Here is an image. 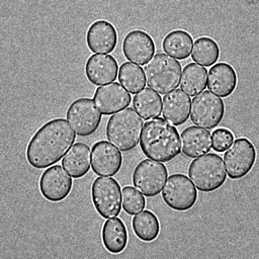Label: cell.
Listing matches in <instances>:
<instances>
[{"instance_id":"cell-1","label":"cell","mask_w":259,"mask_h":259,"mask_svg":"<svg viewBox=\"0 0 259 259\" xmlns=\"http://www.w3.org/2000/svg\"><path fill=\"white\" fill-rule=\"evenodd\" d=\"M75 132L65 118H54L42 124L26 148V160L36 169H45L59 162L75 142Z\"/></svg>"},{"instance_id":"cell-2","label":"cell","mask_w":259,"mask_h":259,"mask_svg":"<svg viewBox=\"0 0 259 259\" xmlns=\"http://www.w3.org/2000/svg\"><path fill=\"white\" fill-rule=\"evenodd\" d=\"M178 131L162 117L147 121L142 130L140 147L143 154L157 162H169L180 154Z\"/></svg>"},{"instance_id":"cell-3","label":"cell","mask_w":259,"mask_h":259,"mask_svg":"<svg viewBox=\"0 0 259 259\" xmlns=\"http://www.w3.org/2000/svg\"><path fill=\"white\" fill-rule=\"evenodd\" d=\"M143 126V118L134 108L126 107L109 117L106 138L119 151L128 152L138 146Z\"/></svg>"},{"instance_id":"cell-4","label":"cell","mask_w":259,"mask_h":259,"mask_svg":"<svg viewBox=\"0 0 259 259\" xmlns=\"http://www.w3.org/2000/svg\"><path fill=\"white\" fill-rule=\"evenodd\" d=\"M146 84L158 94H167L180 82V63L166 54L154 55L144 67Z\"/></svg>"},{"instance_id":"cell-5","label":"cell","mask_w":259,"mask_h":259,"mask_svg":"<svg viewBox=\"0 0 259 259\" xmlns=\"http://www.w3.org/2000/svg\"><path fill=\"white\" fill-rule=\"evenodd\" d=\"M188 177L198 190L211 192L219 189L227 179L223 159L218 154H204L190 163Z\"/></svg>"},{"instance_id":"cell-6","label":"cell","mask_w":259,"mask_h":259,"mask_svg":"<svg viewBox=\"0 0 259 259\" xmlns=\"http://www.w3.org/2000/svg\"><path fill=\"white\" fill-rule=\"evenodd\" d=\"M91 198L98 214L104 219L115 218L121 209V189L110 177H98L91 186Z\"/></svg>"},{"instance_id":"cell-7","label":"cell","mask_w":259,"mask_h":259,"mask_svg":"<svg viewBox=\"0 0 259 259\" xmlns=\"http://www.w3.org/2000/svg\"><path fill=\"white\" fill-rule=\"evenodd\" d=\"M189 114L195 125L204 130H211L223 120L225 104L221 97L210 91H202L193 97Z\"/></svg>"},{"instance_id":"cell-8","label":"cell","mask_w":259,"mask_h":259,"mask_svg":"<svg viewBox=\"0 0 259 259\" xmlns=\"http://www.w3.org/2000/svg\"><path fill=\"white\" fill-rule=\"evenodd\" d=\"M162 198L167 206L177 211H186L197 200V191L190 179L184 174H172L162 188Z\"/></svg>"},{"instance_id":"cell-9","label":"cell","mask_w":259,"mask_h":259,"mask_svg":"<svg viewBox=\"0 0 259 259\" xmlns=\"http://www.w3.org/2000/svg\"><path fill=\"white\" fill-rule=\"evenodd\" d=\"M255 160L254 145L246 138L236 139L224 154L226 173L231 179L243 178L251 171Z\"/></svg>"},{"instance_id":"cell-10","label":"cell","mask_w":259,"mask_h":259,"mask_svg":"<svg viewBox=\"0 0 259 259\" xmlns=\"http://www.w3.org/2000/svg\"><path fill=\"white\" fill-rule=\"evenodd\" d=\"M67 121L79 137H88L96 132L101 121V112L90 98L74 100L67 110Z\"/></svg>"},{"instance_id":"cell-11","label":"cell","mask_w":259,"mask_h":259,"mask_svg":"<svg viewBox=\"0 0 259 259\" xmlns=\"http://www.w3.org/2000/svg\"><path fill=\"white\" fill-rule=\"evenodd\" d=\"M168 171L161 162L146 159L141 161L133 172V184L143 195H158L167 179Z\"/></svg>"},{"instance_id":"cell-12","label":"cell","mask_w":259,"mask_h":259,"mask_svg":"<svg viewBox=\"0 0 259 259\" xmlns=\"http://www.w3.org/2000/svg\"><path fill=\"white\" fill-rule=\"evenodd\" d=\"M39 191L51 202L64 200L72 190V178L60 165H53L44 171L39 178Z\"/></svg>"},{"instance_id":"cell-13","label":"cell","mask_w":259,"mask_h":259,"mask_svg":"<svg viewBox=\"0 0 259 259\" xmlns=\"http://www.w3.org/2000/svg\"><path fill=\"white\" fill-rule=\"evenodd\" d=\"M121 152L106 141H99L91 149V167L99 176H113L121 168Z\"/></svg>"},{"instance_id":"cell-14","label":"cell","mask_w":259,"mask_h":259,"mask_svg":"<svg viewBox=\"0 0 259 259\" xmlns=\"http://www.w3.org/2000/svg\"><path fill=\"white\" fill-rule=\"evenodd\" d=\"M131 99L130 93L116 82L99 86L93 95L95 105L104 115H110L126 108Z\"/></svg>"},{"instance_id":"cell-15","label":"cell","mask_w":259,"mask_h":259,"mask_svg":"<svg viewBox=\"0 0 259 259\" xmlns=\"http://www.w3.org/2000/svg\"><path fill=\"white\" fill-rule=\"evenodd\" d=\"M155 50L156 47L153 38L144 30H132L123 38V55L130 62L136 65H145L154 56Z\"/></svg>"},{"instance_id":"cell-16","label":"cell","mask_w":259,"mask_h":259,"mask_svg":"<svg viewBox=\"0 0 259 259\" xmlns=\"http://www.w3.org/2000/svg\"><path fill=\"white\" fill-rule=\"evenodd\" d=\"M86 44L95 54L111 53L117 44V32L113 24L106 20H96L87 29Z\"/></svg>"},{"instance_id":"cell-17","label":"cell","mask_w":259,"mask_h":259,"mask_svg":"<svg viewBox=\"0 0 259 259\" xmlns=\"http://www.w3.org/2000/svg\"><path fill=\"white\" fill-rule=\"evenodd\" d=\"M85 74L88 81L93 85H105L116 79L118 65L110 55L94 54L86 61Z\"/></svg>"},{"instance_id":"cell-18","label":"cell","mask_w":259,"mask_h":259,"mask_svg":"<svg viewBox=\"0 0 259 259\" xmlns=\"http://www.w3.org/2000/svg\"><path fill=\"white\" fill-rule=\"evenodd\" d=\"M237 83L236 71L228 63H218L207 72L206 86L211 93L219 97L230 96L236 89Z\"/></svg>"},{"instance_id":"cell-19","label":"cell","mask_w":259,"mask_h":259,"mask_svg":"<svg viewBox=\"0 0 259 259\" xmlns=\"http://www.w3.org/2000/svg\"><path fill=\"white\" fill-rule=\"evenodd\" d=\"M191 99L181 89L165 94L162 100V115L170 124L181 125L189 116Z\"/></svg>"},{"instance_id":"cell-20","label":"cell","mask_w":259,"mask_h":259,"mask_svg":"<svg viewBox=\"0 0 259 259\" xmlns=\"http://www.w3.org/2000/svg\"><path fill=\"white\" fill-rule=\"evenodd\" d=\"M180 147L182 154L188 158L207 154L211 149L210 133L199 126H188L181 133Z\"/></svg>"},{"instance_id":"cell-21","label":"cell","mask_w":259,"mask_h":259,"mask_svg":"<svg viewBox=\"0 0 259 259\" xmlns=\"http://www.w3.org/2000/svg\"><path fill=\"white\" fill-rule=\"evenodd\" d=\"M91 153L84 143L74 144L62 159L63 168L73 178H81L87 174L90 168Z\"/></svg>"},{"instance_id":"cell-22","label":"cell","mask_w":259,"mask_h":259,"mask_svg":"<svg viewBox=\"0 0 259 259\" xmlns=\"http://www.w3.org/2000/svg\"><path fill=\"white\" fill-rule=\"evenodd\" d=\"M101 238L103 246L108 252L112 254L122 252L127 245V231L125 225L116 217L107 220L103 224Z\"/></svg>"},{"instance_id":"cell-23","label":"cell","mask_w":259,"mask_h":259,"mask_svg":"<svg viewBox=\"0 0 259 259\" xmlns=\"http://www.w3.org/2000/svg\"><path fill=\"white\" fill-rule=\"evenodd\" d=\"M193 39L191 35L182 29H175L166 34L163 39V51L173 59H187L191 53Z\"/></svg>"},{"instance_id":"cell-24","label":"cell","mask_w":259,"mask_h":259,"mask_svg":"<svg viewBox=\"0 0 259 259\" xmlns=\"http://www.w3.org/2000/svg\"><path fill=\"white\" fill-rule=\"evenodd\" d=\"M207 71L204 67L195 64H187L180 77V88L189 96H195L201 93L206 87Z\"/></svg>"},{"instance_id":"cell-25","label":"cell","mask_w":259,"mask_h":259,"mask_svg":"<svg viewBox=\"0 0 259 259\" xmlns=\"http://www.w3.org/2000/svg\"><path fill=\"white\" fill-rule=\"evenodd\" d=\"M133 106L136 112L146 120L159 117L162 109L160 95L150 88L142 89L133 99Z\"/></svg>"},{"instance_id":"cell-26","label":"cell","mask_w":259,"mask_h":259,"mask_svg":"<svg viewBox=\"0 0 259 259\" xmlns=\"http://www.w3.org/2000/svg\"><path fill=\"white\" fill-rule=\"evenodd\" d=\"M135 235L143 242L154 241L160 233V222L151 210H142L135 214L132 221Z\"/></svg>"},{"instance_id":"cell-27","label":"cell","mask_w":259,"mask_h":259,"mask_svg":"<svg viewBox=\"0 0 259 259\" xmlns=\"http://www.w3.org/2000/svg\"><path fill=\"white\" fill-rule=\"evenodd\" d=\"M220 57V48L217 41L208 36H200L195 39L192 50V60L202 67L213 65Z\"/></svg>"},{"instance_id":"cell-28","label":"cell","mask_w":259,"mask_h":259,"mask_svg":"<svg viewBox=\"0 0 259 259\" xmlns=\"http://www.w3.org/2000/svg\"><path fill=\"white\" fill-rule=\"evenodd\" d=\"M118 81L128 93L137 94L146 85L144 70L139 65L125 62L118 70Z\"/></svg>"},{"instance_id":"cell-29","label":"cell","mask_w":259,"mask_h":259,"mask_svg":"<svg viewBox=\"0 0 259 259\" xmlns=\"http://www.w3.org/2000/svg\"><path fill=\"white\" fill-rule=\"evenodd\" d=\"M121 205L128 214H137L146 205L144 195L133 186H124L121 190Z\"/></svg>"},{"instance_id":"cell-30","label":"cell","mask_w":259,"mask_h":259,"mask_svg":"<svg viewBox=\"0 0 259 259\" xmlns=\"http://www.w3.org/2000/svg\"><path fill=\"white\" fill-rule=\"evenodd\" d=\"M234 136L227 128L214 130L211 134V148L217 152H225L233 143Z\"/></svg>"}]
</instances>
